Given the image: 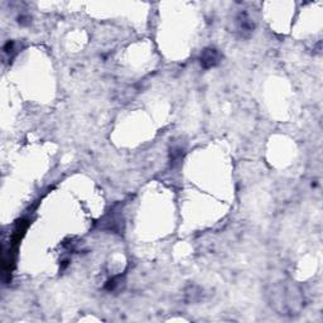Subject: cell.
I'll list each match as a JSON object with an SVG mask.
<instances>
[{
    "instance_id": "6da1fadb",
    "label": "cell",
    "mask_w": 323,
    "mask_h": 323,
    "mask_svg": "<svg viewBox=\"0 0 323 323\" xmlns=\"http://www.w3.org/2000/svg\"><path fill=\"white\" fill-rule=\"evenodd\" d=\"M221 58V54L215 48H206L201 54V64L205 68H211V67H215L220 62Z\"/></svg>"
}]
</instances>
